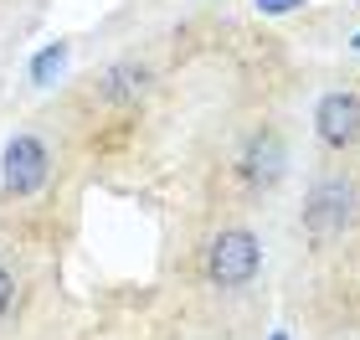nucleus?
<instances>
[{
  "instance_id": "obj_1",
  "label": "nucleus",
  "mask_w": 360,
  "mask_h": 340,
  "mask_svg": "<svg viewBox=\"0 0 360 340\" xmlns=\"http://www.w3.org/2000/svg\"><path fill=\"white\" fill-rule=\"evenodd\" d=\"M360 222V181L345 170H330L309 186V196L299 206V227L309 242H340Z\"/></svg>"
},
{
  "instance_id": "obj_2",
  "label": "nucleus",
  "mask_w": 360,
  "mask_h": 340,
  "mask_svg": "<svg viewBox=\"0 0 360 340\" xmlns=\"http://www.w3.org/2000/svg\"><path fill=\"white\" fill-rule=\"evenodd\" d=\"M257 273H263V242H257L252 227H217L201 253V279L211 289H221V294H232V289H248L257 284Z\"/></svg>"
},
{
  "instance_id": "obj_3",
  "label": "nucleus",
  "mask_w": 360,
  "mask_h": 340,
  "mask_svg": "<svg viewBox=\"0 0 360 340\" xmlns=\"http://www.w3.org/2000/svg\"><path fill=\"white\" fill-rule=\"evenodd\" d=\"M232 175H237L242 196H252V201L273 196V191L283 186V175H288V144H283V134H278L273 124L252 129V134L242 139V150H237Z\"/></svg>"
},
{
  "instance_id": "obj_4",
  "label": "nucleus",
  "mask_w": 360,
  "mask_h": 340,
  "mask_svg": "<svg viewBox=\"0 0 360 340\" xmlns=\"http://www.w3.org/2000/svg\"><path fill=\"white\" fill-rule=\"evenodd\" d=\"M52 181V144L41 134H11L6 150H0V196L11 201H31L37 191H46Z\"/></svg>"
},
{
  "instance_id": "obj_5",
  "label": "nucleus",
  "mask_w": 360,
  "mask_h": 340,
  "mask_svg": "<svg viewBox=\"0 0 360 340\" xmlns=\"http://www.w3.org/2000/svg\"><path fill=\"white\" fill-rule=\"evenodd\" d=\"M314 139L330 155L360 150V93L355 88H330L314 103Z\"/></svg>"
},
{
  "instance_id": "obj_6",
  "label": "nucleus",
  "mask_w": 360,
  "mask_h": 340,
  "mask_svg": "<svg viewBox=\"0 0 360 340\" xmlns=\"http://www.w3.org/2000/svg\"><path fill=\"white\" fill-rule=\"evenodd\" d=\"M150 93V68L144 62H113L103 73V99L119 108H139V99Z\"/></svg>"
},
{
  "instance_id": "obj_7",
  "label": "nucleus",
  "mask_w": 360,
  "mask_h": 340,
  "mask_svg": "<svg viewBox=\"0 0 360 340\" xmlns=\"http://www.w3.org/2000/svg\"><path fill=\"white\" fill-rule=\"evenodd\" d=\"M62 62H68V42H52V46H41L37 57H31V83H52V77L62 73Z\"/></svg>"
},
{
  "instance_id": "obj_8",
  "label": "nucleus",
  "mask_w": 360,
  "mask_h": 340,
  "mask_svg": "<svg viewBox=\"0 0 360 340\" xmlns=\"http://www.w3.org/2000/svg\"><path fill=\"white\" fill-rule=\"evenodd\" d=\"M11 310H15V273L0 263V320H6Z\"/></svg>"
},
{
  "instance_id": "obj_9",
  "label": "nucleus",
  "mask_w": 360,
  "mask_h": 340,
  "mask_svg": "<svg viewBox=\"0 0 360 340\" xmlns=\"http://www.w3.org/2000/svg\"><path fill=\"white\" fill-rule=\"evenodd\" d=\"M257 15H293V11H304L309 0H252Z\"/></svg>"
},
{
  "instance_id": "obj_10",
  "label": "nucleus",
  "mask_w": 360,
  "mask_h": 340,
  "mask_svg": "<svg viewBox=\"0 0 360 340\" xmlns=\"http://www.w3.org/2000/svg\"><path fill=\"white\" fill-rule=\"evenodd\" d=\"M268 340H293V335H288V330H273V335H268Z\"/></svg>"
},
{
  "instance_id": "obj_11",
  "label": "nucleus",
  "mask_w": 360,
  "mask_h": 340,
  "mask_svg": "<svg viewBox=\"0 0 360 340\" xmlns=\"http://www.w3.org/2000/svg\"><path fill=\"white\" fill-rule=\"evenodd\" d=\"M350 46H355V52H360V31H355V37H350Z\"/></svg>"
}]
</instances>
